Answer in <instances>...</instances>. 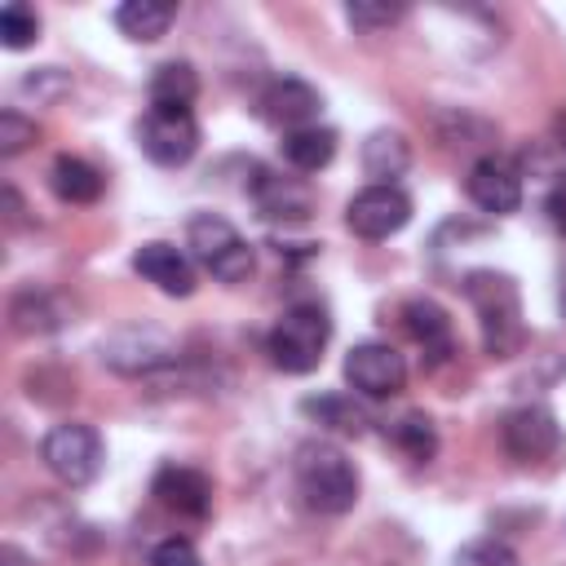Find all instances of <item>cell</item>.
I'll list each match as a JSON object with an SVG mask.
<instances>
[{
	"label": "cell",
	"instance_id": "ac0fdd59",
	"mask_svg": "<svg viewBox=\"0 0 566 566\" xmlns=\"http://www.w3.org/2000/svg\"><path fill=\"white\" fill-rule=\"evenodd\" d=\"M279 150H283V159H287L296 172H318V168H327L332 155H336V133L323 128V124H305V128L283 133Z\"/></svg>",
	"mask_w": 566,
	"mask_h": 566
},
{
	"label": "cell",
	"instance_id": "5b68a950",
	"mask_svg": "<svg viewBox=\"0 0 566 566\" xmlns=\"http://www.w3.org/2000/svg\"><path fill=\"white\" fill-rule=\"evenodd\" d=\"M40 460L49 464V473L66 486H88L102 469V438L93 424H80V420H66V424H53L40 442Z\"/></svg>",
	"mask_w": 566,
	"mask_h": 566
},
{
	"label": "cell",
	"instance_id": "f546056e",
	"mask_svg": "<svg viewBox=\"0 0 566 566\" xmlns=\"http://www.w3.org/2000/svg\"><path fill=\"white\" fill-rule=\"evenodd\" d=\"M548 221H553L557 230H566V177L548 190Z\"/></svg>",
	"mask_w": 566,
	"mask_h": 566
},
{
	"label": "cell",
	"instance_id": "ffe728a7",
	"mask_svg": "<svg viewBox=\"0 0 566 566\" xmlns=\"http://www.w3.org/2000/svg\"><path fill=\"white\" fill-rule=\"evenodd\" d=\"M199 97V75L190 62H164L150 75V106L164 111H190V102Z\"/></svg>",
	"mask_w": 566,
	"mask_h": 566
},
{
	"label": "cell",
	"instance_id": "f1b7e54d",
	"mask_svg": "<svg viewBox=\"0 0 566 566\" xmlns=\"http://www.w3.org/2000/svg\"><path fill=\"white\" fill-rule=\"evenodd\" d=\"M146 566H203V562H199V548H195L190 539L172 535V539H159V544L150 548Z\"/></svg>",
	"mask_w": 566,
	"mask_h": 566
},
{
	"label": "cell",
	"instance_id": "6da1fadb",
	"mask_svg": "<svg viewBox=\"0 0 566 566\" xmlns=\"http://www.w3.org/2000/svg\"><path fill=\"white\" fill-rule=\"evenodd\" d=\"M464 296L478 314V332H482V349L491 358H509L522 349L526 340V323H522V292L513 283V274L504 270H469L464 274Z\"/></svg>",
	"mask_w": 566,
	"mask_h": 566
},
{
	"label": "cell",
	"instance_id": "d6986e66",
	"mask_svg": "<svg viewBox=\"0 0 566 566\" xmlns=\"http://www.w3.org/2000/svg\"><path fill=\"white\" fill-rule=\"evenodd\" d=\"M49 186L62 203H93L102 195V172L80 155H57L49 168Z\"/></svg>",
	"mask_w": 566,
	"mask_h": 566
},
{
	"label": "cell",
	"instance_id": "83f0119b",
	"mask_svg": "<svg viewBox=\"0 0 566 566\" xmlns=\"http://www.w3.org/2000/svg\"><path fill=\"white\" fill-rule=\"evenodd\" d=\"M31 142H35V124L27 115H18V111H4L0 115V155H18Z\"/></svg>",
	"mask_w": 566,
	"mask_h": 566
},
{
	"label": "cell",
	"instance_id": "7a4b0ae2",
	"mask_svg": "<svg viewBox=\"0 0 566 566\" xmlns=\"http://www.w3.org/2000/svg\"><path fill=\"white\" fill-rule=\"evenodd\" d=\"M292 473H296L301 500H305L314 513L340 517V513H349L354 500H358V469H354V460H349L340 447H332V442H305V447L296 451Z\"/></svg>",
	"mask_w": 566,
	"mask_h": 566
},
{
	"label": "cell",
	"instance_id": "9a60e30c",
	"mask_svg": "<svg viewBox=\"0 0 566 566\" xmlns=\"http://www.w3.org/2000/svg\"><path fill=\"white\" fill-rule=\"evenodd\" d=\"M402 327H407V336L424 349V358H429V363H442V358H451V354H455L451 318H447V310H442L438 301H429V296L407 301V305H402Z\"/></svg>",
	"mask_w": 566,
	"mask_h": 566
},
{
	"label": "cell",
	"instance_id": "2e32d148",
	"mask_svg": "<svg viewBox=\"0 0 566 566\" xmlns=\"http://www.w3.org/2000/svg\"><path fill=\"white\" fill-rule=\"evenodd\" d=\"M252 199L261 208V217L270 221H305L310 217V190L292 177H274L265 168H256V181H252Z\"/></svg>",
	"mask_w": 566,
	"mask_h": 566
},
{
	"label": "cell",
	"instance_id": "1f68e13d",
	"mask_svg": "<svg viewBox=\"0 0 566 566\" xmlns=\"http://www.w3.org/2000/svg\"><path fill=\"white\" fill-rule=\"evenodd\" d=\"M562 305H566V296H562Z\"/></svg>",
	"mask_w": 566,
	"mask_h": 566
},
{
	"label": "cell",
	"instance_id": "ba28073f",
	"mask_svg": "<svg viewBox=\"0 0 566 566\" xmlns=\"http://www.w3.org/2000/svg\"><path fill=\"white\" fill-rule=\"evenodd\" d=\"M500 442L513 460L535 464V460H548L562 447V429H557V416L544 402H526V407H513L500 420Z\"/></svg>",
	"mask_w": 566,
	"mask_h": 566
},
{
	"label": "cell",
	"instance_id": "8fae6325",
	"mask_svg": "<svg viewBox=\"0 0 566 566\" xmlns=\"http://www.w3.org/2000/svg\"><path fill=\"white\" fill-rule=\"evenodd\" d=\"M469 199L482 208V212H491V217H509V212H517V203H522V177H517V168L509 164V159H500V155H482L473 168H469Z\"/></svg>",
	"mask_w": 566,
	"mask_h": 566
},
{
	"label": "cell",
	"instance_id": "4dcf8cb0",
	"mask_svg": "<svg viewBox=\"0 0 566 566\" xmlns=\"http://www.w3.org/2000/svg\"><path fill=\"white\" fill-rule=\"evenodd\" d=\"M0 557H4V566H27V557H22L13 544H4V553H0Z\"/></svg>",
	"mask_w": 566,
	"mask_h": 566
},
{
	"label": "cell",
	"instance_id": "3957f363",
	"mask_svg": "<svg viewBox=\"0 0 566 566\" xmlns=\"http://www.w3.org/2000/svg\"><path fill=\"white\" fill-rule=\"evenodd\" d=\"M332 340V318L318 301H296L292 310H283V318L274 323L265 349H270V363L287 376H305L323 363V349Z\"/></svg>",
	"mask_w": 566,
	"mask_h": 566
},
{
	"label": "cell",
	"instance_id": "484cf974",
	"mask_svg": "<svg viewBox=\"0 0 566 566\" xmlns=\"http://www.w3.org/2000/svg\"><path fill=\"white\" fill-rule=\"evenodd\" d=\"M13 327L18 332H49V327H57V318H53V310H49V301L44 296H35V292H22L18 301H13Z\"/></svg>",
	"mask_w": 566,
	"mask_h": 566
},
{
	"label": "cell",
	"instance_id": "e0dca14e",
	"mask_svg": "<svg viewBox=\"0 0 566 566\" xmlns=\"http://www.w3.org/2000/svg\"><path fill=\"white\" fill-rule=\"evenodd\" d=\"M411 164V146L402 133L394 128H376L363 142V172L371 177V186H394V177H402Z\"/></svg>",
	"mask_w": 566,
	"mask_h": 566
},
{
	"label": "cell",
	"instance_id": "277c9868",
	"mask_svg": "<svg viewBox=\"0 0 566 566\" xmlns=\"http://www.w3.org/2000/svg\"><path fill=\"white\" fill-rule=\"evenodd\" d=\"M186 239H190L195 261H199L217 283H243V279L252 274V248H248V239H243L226 217H217V212L190 217Z\"/></svg>",
	"mask_w": 566,
	"mask_h": 566
},
{
	"label": "cell",
	"instance_id": "4316f807",
	"mask_svg": "<svg viewBox=\"0 0 566 566\" xmlns=\"http://www.w3.org/2000/svg\"><path fill=\"white\" fill-rule=\"evenodd\" d=\"M345 18H349V27H354V31H380V27H389V22H398V18H402V4H371V0H354V4H345Z\"/></svg>",
	"mask_w": 566,
	"mask_h": 566
},
{
	"label": "cell",
	"instance_id": "7402d4cb",
	"mask_svg": "<svg viewBox=\"0 0 566 566\" xmlns=\"http://www.w3.org/2000/svg\"><path fill=\"white\" fill-rule=\"evenodd\" d=\"M301 411L314 416L318 424H327L336 433H354V438L367 433V424H371L363 402H354V394H318V398H305Z\"/></svg>",
	"mask_w": 566,
	"mask_h": 566
},
{
	"label": "cell",
	"instance_id": "5bb4252c",
	"mask_svg": "<svg viewBox=\"0 0 566 566\" xmlns=\"http://www.w3.org/2000/svg\"><path fill=\"white\" fill-rule=\"evenodd\" d=\"M133 270H137L146 283H155L159 292H168V296H190V292H195V265H190V256H186L181 248H172V243H142V248L133 252Z\"/></svg>",
	"mask_w": 566,
	"mask_h": 566
},
{
	"label": "cell",
	"instance_id": "8992f818",
	"mask_svg": "<svg viewBox=\"0 0 566 566\" xmlns=\"http://www.w3.org/2000/svg\"><path fill=\"white\" fill-rule=\"evenodd\" d=\"M137 146L150 164L159 168H181L195 150H199V124L190 111H164L150 106L146 119L137 124Z\"/></svg>",
	"mask_w": 566,
	"mask_h": 566
},
{
	"label": "cell",
	"instance_id": "d4e9b609",
	"mask_svg": "<svg viewBox=\"0 0 566 566\" xmlns=\"http://www.w3.org/2000/svg\"><path fill=\"white\" fill-rule=\"evenodd\" d=\"M455 566H522V557H517L504 539L486 535V539H469V544L455 553Z\"/></svg>",
	"mask_w": 566,
	"mask_h": 566
},
{
	"label": "cell",
	"instance_id": "52a82bcc",
	"mask_svg": "<svg viewBox=\"0 0 566 566\" xmlns=\"http://www.w3.org/2000/svg\"><path fill=\"white\" fill-rule=\"evenodd\" d=\"M345 380L363 398H394L407 385V363L394 345L385 340H363L345 354Z\"/></svg>",
	"mask_w": 566,
	"mask_h": 566
},
{
	"label": "cell",
	"instance_id": "603a6c76",
	"mask_svg": "<svg viewBox=\"0 0 566 566\" xmlns=\"http://www.w3.org/2000/svg\"><path fill=\"white\" fill-rule=\"evenodd\" d=\"M389 442H394L407 460H416V464L433 460V451H438V433H433V420H429L424 411L398 416V420L389 424Z\"/></svg>",
	"mask_w": 566,
	"mask_h": 566
},
{
	"label": "cell",
	"instance_id": "9c48e42d",
	"mask_svg": "<svg viewBox=\"0 0 566 566\" xmlns=\"http://www.w3.org/2000/svg\"><path fill=\"white\" fill-rule=\"evenodd\" d=\"M411 221V199L398 190V186H367L349 199L345 208V226L358 234V239H389L398 234L402 226Z\"/></svg>",
	"mask_w": 566,
	"mask_h": 566
},
{
	"label": "cell",
	"instance_id": "cb8c5ba5",
	"mask_svg": "<svg viewBox=\"0 0 566 566\" xmlns=\"http://www.w3.org/2000/svg\"><path fill=\"white\" fill-rule=\"evenodd\" d=\"M35 35H40V13L22 0H9L0 9V44L4 49H27Z\"/></svg>",
	"mask_w": 566,
	"mask_h": 566
},
{
	"label": "cell",
	"instance_id": "30bf717a",
	"mask_svg": "<svg viewBox=\"0 0 566 566\" xmlns=\"http://www.w3.org/2000/svg\"><path fill=\"white\" fill-rule=\"evenodd\" d=\"M256 111L265 124L292 133V128H305V124H318V111H323V97L314 84L296 80V75H283V80H270L256 97Z\"/></svg>",
	"mask_w": 566,
	"mask_h": 566
},
{
	"label": "cell",
	"instance_id": "7c38bea8",
	"mask_svg": "<svg viewBox=\"0 0 566 566\" xmlns=\"http://www.w3.org/2000/svg\"><path fill=\"white\" fill-rule=\"evenodd\" d=\"M155 500L181 517H208L212 509V478L190 469V464H164L155 473Z\"/></svg>",
	"mask_w": 566,
	"mask_h": 566
},
{
	"label": "cell",
	"instance_id": "4fadbf2b",
	"mask_svg": "<svg viewBox=\"0 0 566 566\" xmlns=\"http://www.w3.org/2000/svg\"><path fill=\"white\" fill-rule=\"evenodd\" d=\"M102 358H106L115 371L137 376V371L164 367V363L172 358V345H168V336H159V332H150V327H124V332H115V336L102 345Z\"/></svg>",
	"mask_w": 566,
	"mask_h": 566
},
{
	"label": "cell",
	"instance_id": "44dd1931",
	"mask_svg": "<svg viewBox=\"0 0 566 566\" xmlns=\"http://www.w3.org/2000/svg\"><path fill=\"white\" fill-rule=\"evenodd\" d=\"M172 18H177V9L164 4V0H128V4L115 9V27H119L128 40H142V44L159 40V35L172 27Z\"/></svg>",
	"mask_w": 566,
	"mask_h": 566
}]
</instances>
